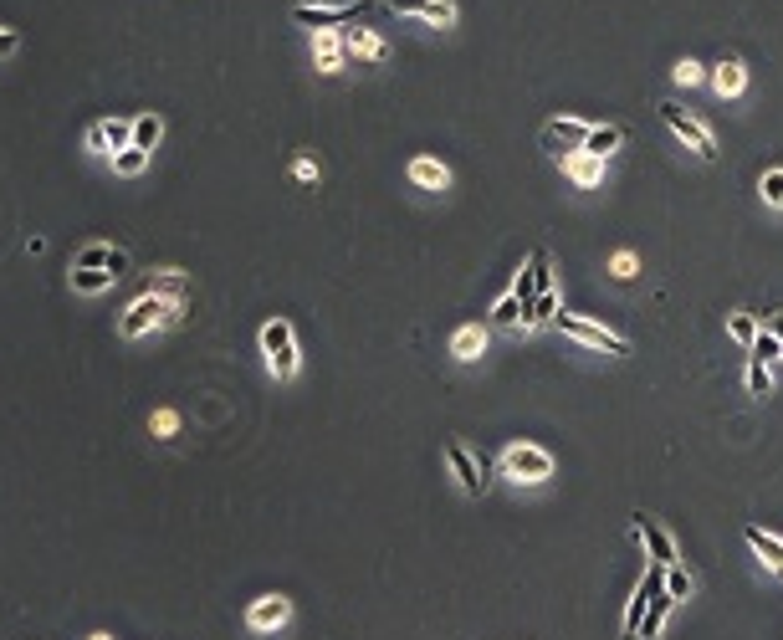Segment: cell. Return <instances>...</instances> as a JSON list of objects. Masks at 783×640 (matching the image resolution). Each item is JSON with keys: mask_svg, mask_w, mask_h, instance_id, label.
<instances>
[{"mask_svg": "<svg viewBox=\"0 0 783 640\" xmlns=\"http://www.w3.org/2000/svg\"><path fill=\"white\" fill-rule=\"evenodd\" d=\"M134 144V118H93L82 128V149L87 154H118V149H128Z\"/></svg>", "mask_w": 783, "mask_h": 640, "instance_id": "5b68a950", "label": "cell"}, {"mask_svg": "<svg viewBox=\"0 0 783 640\" xmlns=\"http://www.w3.org/2000/svg\"><path fill=\"white\" fill-rule=\"evenodd\" d=\"M620 144H625V128H620V123H594V128H589V139H584V154L609 159Z\"/></svg>", "mask_w": 783, "mask_h": 640, "instance_id": "d6986e66", "label": "cell"}, {"mask_svg": "<svg viewBox=\"0 0 783 640\" xmlns=\"http://www.w3.org/2000/svg\"><path fill=\"white\" fill-rule=\"evenodd\" d=\"M185 318V297H164V292H139L134 303L118 313V338L123 344H139V338H154L164 328H174Z\"/></svg>", "mask_w": 783, "mask_h": 640, "instance_id": "6da1fadb", "label": "cell"}, {"mask_svg": "<svg viewBox=\"0 0 783 640\" xmlns=\"http://www.w3.org/2000/svg\"><path fill=\"white\" fill-rule=\"evenodd\" d=\"M318 6H338V0H318Z\"/></svg>", "mask_w": 783, "mask_h": 640, "instance_id": "60d3db41", "label": "cell"}, {"mask_svg": "<svg viewBox=\"0 0 783 640\" xmlns=\"http://www.w3.org/2000/svg\"><path fill=\"white\" fill-rule=\"evenodd\" d=\"M410 180H415L420 190H446V185H451V169H446L441 159H425V154H420V159H410Z\"/></svg>", "mask_w": 783, "mask_h": 640, "instance_id": "44dd1931", "label": "cell"}, {"mask_svg": "<svg viewBox=\"0 0 783 640\" xmlns=\"http://www.w3.org/2000/svg\"><path fill=\"white\" fill-rule=\"evenodd\" d=\"M118 277L113 272H82V267H72V292L77 297H98V292H108Z\"/></svg>", "mask_w": 783, "mask_h": 640, "instance_id": "d4e9b609", "label": "cell"}, {"mask_svg": "<svg viewBox=\"0 0 783 640\" xmlns=\"http://www.w3.org/2000/svg\"><path fill=\"white\" fill-rule=\"evenodd\" d=\"M609 277H620V282H630V277H635V256H630V251H620L615 262H609Z\"/></svg>", "mask_w": 783, "mask_h": 640, "instance_id": "8d00e7d4", "label": "cell"}, {"mask_svg": "<svg viewBox=\"0 0 783 640\" xmlns=\"http://www.w3.org/2000/svg\"><path fill=\"white\" fill-rule=\"evenodd\" d=\"M287 620H292V600H287V594H261V600L246 605V630H256V635H272Z\"/></svg>", "mask_w": 783, "mask_h": 640, "instance_id": "ba28073f", "label": "cell"}, {"mask_svg": "<svg viewBox=\"0 0 783 640\" xmlns=\"http://www.w3.org/2000/svg\"><path fill=\"white\" fill-rule=\"evenodd\" d=\"M743 543L758 553V559H768L773 569H783V538H778V533H768V528H753V523H748V528H743Z\"/></svg>", "mask_w": 783, "mask_h": 640, "instance_id": "ffe728a7", "label": "cell"}, {"mask_svg": "<svg viewBox=\"0 0 783 640\" xmlns=\"http://www.w3.org/2000/svg\"><path fill=\"white\" fill-rule=\"evenodd\" d=\"M712 88H717L722 98H737V93L748 88V67L737 62V57H722V62L712 67Z\"/></svg>", "mask_w": 783, "mask_h": 640, "instance_id": "ac0fdd59", "label": "cell"}, {"mask_svg": "<svg viewBox=\"0 0 783 640\" xmlns=\"http://www.w3.org/2000/svg\"><path fill=\"white\" fill-rule=\"evenodd\" d=\"M666 610H671V594L661 589L656 600H650V610H645V625H640V640H656L661 635V625H666Z\"/></svg>", "mask_w": 783, "mask_h": 640, "instance_id": "4316f807", "label": "cell"}, {"mask_svg": "<svg viewBox=\"0 0 783 640\" xmlns=\"http://www.w3.org/2000/svg\"><path fill=\"white\" fill-rule=\"evenodd\" d=\"M87 640H113V635H103V630H93V635H87Z\"/></svg>", "mask_w": 783, "mask_h": 640, "instance_id": "ab89813d", "label": "cell"}, {"mask_svg": "<svg viewBox=\"0 0 783 640\" xmlns=\"http://www.w3.org/2000/svg\"><path fill=\"white\" fill-rule=\"evenodd\" d=\"M359 6H364V0H338V6H297V11H292V21H297V26L323 31V26H333V21H348Z\"/></svg>", "mask_w": 783, "mask_h": 640, "instance_id": "9a60e30c", "label": "cell"}, {"mask_svg": "<svg viewBox=\"0 0 783 640\" xmlns=\"http://www.w3.org/2000/svg\"><path fill=\"white\" fill-rule=\"evenodd\" d=\"M522 318H528V308H522V303H517V297H512V292H507V297H502V303L492 308V323H502V328H517Z\"/></svg>", "mask_w": 783, "mask_h": 640, "instance_id": "f1b7e54d", "label": "cell"}, {"mask_svg": "<svg viewBox=\"0 0 783 640\" xmlns=\"http://www.w3.org/2000/svg\"><path fill=\"white\" fill-rule=\"evenodd\" d=\"M727 333H732L743 349H753V338L763 333V318H758V313H727Z\"/></svg>", "mask_w": 783, "mask_h": 640, "instance_id": "484cf974", "label": "cell"}, {"mask_svg": "<svg viewBox=\"0 0 783 640\" xmlns=\"http://www.w3.org/2000/svg\"><path fill=\"white\" fill-rule=\"evenodd\" d=\"M758 190H763V200H768V205H778V210H783V169H768V175L758 180Z\"/></svg>", "mask_w": 783, "mask_h": 640, "instance_id": "1f68e13d", "label": "cell"}, {"mask_svg": "<svg viewBox=\"0 0 783 640\" xmlns=\"http://www.w3.org/2000/svg\"><path fill=\"white\" fill-rule=\"evenodd\" d=\"M589 128H594V123H584V118H553V123L543 128V149H553V154H569V149H584V139H589Z\"/></svg>", "mask_w": 783, "mask_h": 640, "instance_id": "4fadbf2b", "label": "cell"}, {"mask_svg": "<svg viewBox=\"0 0 783 640\" xmlns=\"http://www.w3.org/2000/svg\"><path fill=\"white\" fill-rule=\"evenodd\" d=\"M149 431H159V441H169L174 431H180V415H174V410H154V420H149Z\"/></svg>", "mask_w": 783, "mask_h": 640, "instance_id": "836d02e7", "label": "cell"}, {"mask_svg": "<svg viewBox=\"0 0 783 640\" xmlns=\"http://www.w3.org/2000/svg\"><path fill=\"white\" fill-rule=\"evenodd\" d=\"M502 477H512V482H548L553 477V456L543 451V446H507L502 451Z\"/></svg>", "mask_w": 783, "mask_h": 640, "instance_id": "277c9868", "label": "cell"}, {"mask_svg": "<svg viewBox=\"0 0 783 640\" xmlns=\"http://www.w3.org/2000/svg\"><path fill=\"white\" fill-rule=\"evenodd\" d=\"M72 267H82V272H113V277H123V272H128V251H123V246H113V241H87V246H77Z\"/></svg>", "mask_w": 783, "mask_h": 640, "instance_id": "9c48e42d", "label": "cell"}, {"mask_svg": "<svg viewBox=\"0 0 783 640\" xmlns=\"http://www.w3.org/2000/svg\"><path fill=\"white\" fill-rule=\"evenodd\" d=\"M553 323H558V333H563V338H579L584 349H599V354H615V359H625V354H630V344H625L620 333H609V328H599V323H589V318H574V313H558Z\"/></svg>", "mask_w": 783, "mask_h": 640, "instance_id": "3957f363", "label": "cell"}, {"mask_svg": "<svg viewBox=\"0 0 783 640\" xmlns=\"http://www.w3.org/2000/svg\"><path fill=\"white\" fill-rule=\"evenodd\" d=\"M666 594H671V600H691V574L686 569H666Z\"/></svg>", "mask_w": 783, "mask_h": 640, "instance_id": "4dcf8cb0", "label": "cell"}, {"mask_svg": "<svg viewBox=\"0 0 783 640\" xmlns=\"http://www.w3.org/2000/svg\"><path fill=\"white\" fill-rule=\"evenodd\" d=\"M661 118L671 123V134H676V139H686V144H691V154H696V159H717V139H712V128H707V123H696V118H691V113H681L676 103H661Z\"/></svg>", "mask_w": 783, "mask_h": 640, "instance_id": "8992f818", "label": "cell"}, {"mask_svg": "<svg viewBox=\"0 0 783 640\" xmlns=\"http://www.w3.org/2000/svg\"><path fill=\"white\" fill-rule=\"evenodd\" d=\"M446 461H451V472H456V482L471 492V497H482L487 487H492V477H487V456L476 461L471 456V446H461V441H451L446 446Z\"/></svg>", "mask_w": 783, "mask_h": 640, "instance_id": "52a82bcc", "label": "cell"}, {"mask_svg": "<svg viewBox=\"0 0 783 640\" xmlns=\"http://www.w3.org/2000/svg\"><path fill=\"white\" fill-rule=\"evenodd\" d=\"M671 77H676V88H696V82H702V62H691V57H686V62L671 67Z\"/></svg>", "mask_w": 783, "mask_h": 640, "instance_id": "d6a6232c", "label": "cell"}, {"mask_svg": "<svg viewBox=\"0 0 783 640\" xmlns=\"http://www.w3.org/2000/svg\"><path fill=\"white\" fill-rule=\"evenodd\" d=\"M563 175L589 190V185L604 180V159H594V154H584V149H569V154H563Z\"/></svg>", "mask_w": 783, "mask_h": 640, "instance_id": "2e32d148", "label": "cell"}, {"mask_svg": "<svg viewBox=\"0 0 783 640\" xmlns=\"http://www.w3.org/2000/svg\"><path fill=\"white\" fill-rule=\"evenodd\" d=\"M748 395H773V384H768V374H763V364H748Z\"/></svg>", "mask_w": 783, "mask_h": 640, "instance_id": "e575fe53", "label": "cell"}, {"mask_svg": "<svg viewBox=\"0 0 783 640\" xmlns=\"http://www.w3.org/2000/svg\"><path fill=\"white\" fill-rule=\"evenodd\" d=\"M748 354H753V364H768V359H778V354H783V344H778V338L763 328V333L753 338V349H748Z\"/></svg>", "mask_w": 783, "mask_h": 640, "instance_id": "f546056e", "label": "cell"}, {"mask_svg": "<svg viewBox=\"0 0 783 640\" xmlns=\"http://www.w3.org/2000/svg\"><path fill=\"white\" fill-rule=\"evenodd\" d=\"M395 16H415L425 26H456V0H384Z\"/></svg>", "mask_w": 783, "mask_h": 640, "instance_id": "7c38bea8", "label": "cell"}, {"mask_svg": "<svg viewBox=\"0 0 783 640\" xmlns=\"http://www.w3.org/2000/svg\"><path fill=\"white\" fill-rule=\"evenodd\" d=\"M635 533H640V538H645V548H650V564H661V569H671V564H676V543H671V533H666L656 518L635 512Z\"/></svg>", "mask_w": 783, "mask_h": 640, "instance_id": "5bb4252c", "label": "cell"}, {"mask_svg": "<svg viewBox=\"0 0 783 640\" xmlns=\"http://www.w3.org/2000/svg\"><path fill=\"white\" fill-rule=\"evenodd\" d=\"M256 344H261V364H267V374L277 384H292L297 369H302V354H297V328L287 318H267L256 333Z\"/></svg>", "mask_w": 783, "mask_h": 640, "instance_id": "7a4b0ae2", "label": "cell"}, {"mask_svg": "<svg viewBox=\"0 0 783 640\" xmlns=\"http://www.w3.org/2000/svg\"><path fill=\"white\" fill-rule=\"evenodd\" d=\"M451 354H456L461 364L482 359V354H487V328H482V323H461V328L451 333Z\"/></svg>", "mask_w": 783, "mask_h": 640, "instance_id": "e0dca14e", "label": "cell"}, {"mask_svg": "<svg viewBox=\"0 0 783 640\" xmlns=\"http://www.w3.org/2000/svg\"><path fill=\"white\" fill-rule=\"evenodd\" d=\"M313 62H318L323 77H333V72H343V67H354V57H348V47H343V31H333V26L313 31Z\"/></svg>", "mask_w": 783, "mask_h": 640, "instance_id": "8fae6325", "label": "cell"}, {"mask_svg": "<svg viewBox=\"0 0 783 640\" xmlns=\"http://www.w3.org/2000/svg\"><path fill=\"white\" fill-rule=\"evenodd\" d=\"M758 318H763V328H768V333L778 338V344H783V313H773V318H768V313H758Z\"/></svg>", "mask_w": 783, "mask_h": 640, "instance_id": "f35d334b", "label": "cell"}, {"mask_svg": "<svg viewBox=\"0 0 783 640\" xmlns=\"http://www.w3.org/2000/svg\"><path fill=\"white\" fill-rule=\"evenodd\" d=\"M343 47H348V57H354L359 67H384L389 62V41L374 36L369 26H343Z\"/></svg>", "mask_w": 783, "mask_h": 640, "instance_id": "30bf717a", "label": "cell"}, {"mask_svg": "<svg viewBox=\"0 0 783 640\" xmlns=\"http://www.w3.org/2000/svg\"><path fill=\"white\" fill-rule=\"evenodd\" d=\"M149 159H154V154H144V149L128 144V149H118L108 164H113V175H118V180H134V175H144V169H149Z\"/></svg>", "mask_w": 783, "mask_h": 640, "instance_id": "cb8c5ba5", "label": "cell"}, {"mask_svg": "<svg viewBox=\"0 0 783 640\" xmlns=\"http://www.w3.org/2000/svg\"><path fill=\"white\" fill-rule=\"evenodd\" d=\"M159 139H164V118H159V113H139V118H134V149L154 154Z\"/></svg>", "mask_w": 783, "mask_h": 640, "instance_id": "603a6c76", "label": "cell"}, {"mask_svg": "<svg viewBox=\"0 0 783 640\" xmlns=\"http://www.w3.org/2000/svg\"><path fill=\"white\" fill-rule=\"evenodd\" d=\"M292 175H297L302 185H318V164H313V159H297V164H292Z\"/></svg>", "mask_w": 783, "mask_h": 640, "instance_id": "74e56055", "label": "cell"}, {"mask_svg": "<svg viewBox=\"0 0 783 640\" xmlns=\"http://www.w3.org/2000/svg\"><path fill=\"white\" fill-rule=\"evenodd\" d=\"M548 318H558V292H553V287L533 297V308H528V318H522V328H538V323H548Z\"/></svg>", "mask_w": 783, "mask_h": 640, "instance_id": "83f0119b", "label": "cell"}, {"mask_svg": "<svg viewBox=\"0 0 783 640\" xmlns=\"http://www.w3.org/2000/svg\"><path fill=\"white\" fill-rule=\"evenodd\" d=\"M16 52H21V31L16 26H0V62L16 57Z\"/></svg>", "mask_w": 783, "mask_h": 640, "instance_id": "d590c367", "label": "cell"}, {"mask_svg": "<svg viewBox=\"0 0 783 640\" xmlns=\"http://www.w3.org/2000/svg\"><path fill=\"white\" fill-rule=\"evenodd\" d=\"M144 287H149V292H164V297H185V292H190V272H180V267H159V272H149Z\"/></svg>", "mask_w": 783, "mask_h": 640, "instance_id": "7402d4cb", "label": "cell"}]
</instances>
